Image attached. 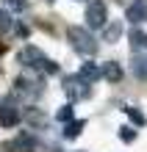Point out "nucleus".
<instances>
[{
	"mask_svg": "<svg viewBox=\"0 0 147 152\" xmlns=\"http://www.w3.org/2000/svg\"><path fill=\"white\" fill-rule=\"evenodd\" d=\"M67 39H69V44H72V50L81 53V56H95V53H97V42H95V36H92V31H89V28L69 25Z\"/></svg>",
	"mask_w": 147,
	"mask_h": 152,
	"instance_id": "1",
	"label": "nucleus"
},
{
	"mask_svg": "<svg viewBox=\"0 0 147 152\" xmlns=\"http://www.w3.org/2000/svg\"><path fill=\"white\" fill-rule=\"evenodd\" d=\"M86 25L89 28H106V3H100V0H92L86 6Z\"/></svg>",
	"mask_w": 147,
	"mask_h": 152,
	"instance_id": "2",
	"label": "nucleus"
},
{
	"mask_svg": "<svg viewBox=\"0 0 147 152\" xmlns=\"http://www.w3.org/2000/svg\"><path fill=\"white\" fill-rule=\"evenodd\" d=\"M20 119H22V113L14 105L11 97L0 102V124H3V127H14V124H20Z\"/></svg>",
	"mask_w": 147,
	"mask_h": 152,
	"instance_id": "3",
	"label": "nucleus"
},
{
	"mask_svg": "<svg viewBox=\"0 0 147 152\" xmlns=\"http://www.w3.org/2000/svg\"><path fill=\"white\" fill-rule=\"evenodd\" d=\"M20 61L22 64H28V69H44V64H47V56L39 50V47H25L22 53H20Z\"/></svg>",
	"mask_w": 147,
	"mask_h": 152,
	"instance_id": "4",
	"label": "nucleus"
},
{
	"mask_svg": "<svg viewBox=\"0 0 147 152\" xmlns=\"http://www.w3.org/2000/svg\"><path fill=\"white\" fill-rule=\"evenodd\" d=\"M64 91L69 94L72 102H75V100H83V97H89V83H83L78 75L75 77H67V80H64Z\"/></svg>",
	"mask_w": 147,
	"mask_h": 152,
	"instance_id": "5",
	"label": "nucleus"
},
{
	"mask_svg": "<svg viewBox=\"0 0 147 152\" xmlns=\"http://www.w3.org/2000/svg\"><path fill=\"white\" fill-rule=\"evenodd\" d=\"M125 20L133 22V25L147 22V0H133V3L128 6V11H125Z\"/></svg>",
	"mask_w": 147,
	"mask_h": 152,
	"instance_id": "6",
	"label": "nucleus"
},
{
	"mask_svg": "<svg viewBox=\"0 0 147 152\" xmlns=\"http://www.w3.org/2000/svg\"><path fill=\"white\" fill-rule=\"evenodd\" d=\"M78 77L83 80V83H89V86H95L100 77H103V66H97L95 61H86V64H81V69H78Z\"/></svg>",
	"mask_w": 147,
	"mask_h": 152,
	"instance_id": "7",
	"label": "nucleus"
},
{
	"mask_svg": "<svg viewBox=\"0 0 147 152\" xmlns=\"http://www.w3.org/2000/svg\"><path fill=\"white\" fill-rule=\"evenodd\" d=\"M22 119L28 122V127H44V124H47V116L39 108H33V105H28V108L22 111Z\"/></svg>",
	"mask_w": 147,
	"mask_h": 152,
	"instance_id": "8",
	"label": "nucleus"
},
{
	"mask_svg": "<svg viewBox=\"0 0 147 152\" xmlns=\"http://www.w3.org/2000/svg\"><path fill=\"white\" fill-rule=\"evenodd\" d=\"M131 72L139 77V80H147V53H136V56H133Z\"/></svg>",
	"mask_w": 147,
	"mask_h": 152,
	"instance_id": "9",
	"label": "nucleus"
},
{
	"mask_svg": "<svg viewBox=\"0 0 147 152\" xmlns=\"http://www.w3.org/2000/svg\"><path fill=\"white\" fill-rule=\"evenodd\" d=\"M128 39H131V47L136 53H147V33L139 31V28H133L131 33H128Z\"/></svg>",
	"mask_w": 147,
	"mask_h": 152,
	"instance_id": "10",
	"label": "nucleus"
},
{
	"mask_svg": "<svg viewBox=\"0 0 147 152\" xmlns=\"http://www.w3.org/2000/svg\"><path fill=\"white\" fill-rule=\"evenodd\" d=\"M103 77L108 80V83H117V80L122 77V66H119L117 61H106L103 64Z\"/></svg>",
	"mask_w": 147,
	"mask_h": 152,
	"instance_id": "11",
	"label": "nucleus"
},
{
	"mask_svg": "<svg viewBox=\"0 0 147 152\" xmlns=\"http://www.w3.org/2000/svg\"><path fill=\"white\" fill-rule=\"evenodd\" d=\"M83 127H86L83 119H72V122H67V124H64V138H78Z\"/></svg>",
	"mask_w": 147,
	"mask_h": 152,
	"instance_id": "12",
	"label": "nucleus"
},
{
	"mask_svg": "<svg viewBox=\"0 0 147 152\" xmlns=\"http://www.w3.org/2000/svg\"><path fill=\"white\" fill-rule=\"evenodd\" d=\"M119 36H122V22H119V20L103 28V42H117Z\"/></svg>",
	"mask_w": 147,
	"mask_h": 152,
	"instance_id": "13",
	"label": "nucleus"
},
{
	"mask_svg": "<svg viewBox=\"0 0 147 152\" xmlns=\"http://www.w3.org/2000/svg\"><path fill=\"white\" fill-rule=\"evenodd\" d=\"M11 147H14V149H22V152H28V149H33V147H36V141H33V136H28V133H22V136L17 138Z\"/></svg>",
	"mask_w": 147,
	"mask_h": 152,
	"instance_id": "14",
	"label": "nucleus"
},
{
	"mask_svg": "<svg viewBox=\"0 0 147 152\" xmlns=\"http://www.w3.org/2000/svg\"><path fill=\"white\" fill-rule=\"evenodd\" d=\"M56 119H58V122H64V124L72 122V119H75V108H72V105H61L58 113H56Z\"/></svg>",
	"mask_w": 147,
	"mask_h": 152,
	"instance_id": "15",
	"label": "nucleus"
},
{
	"mask_svg": "<svg viewBox=\"0 0 147 152\" xmlns=\"http://www.w3.org/2000/svg\"><path fill=\"white\" fill-rule=\"evenodd\" d=\"M14 28V20H11V11H8V8H0V31H11Z\"/></svg>",
	"mask_w": 147,
	"mask_h": 152,
	"instance_id": "16",
	"label": "nucleus"
},
{
	"mask_svg": "<svg viewBox=\"0 0 147 152\" xmlns=\"http://www.w3.org/2000/svg\"><path fill=\"white\" fill-rule=\"evenodd\" d=\"M125 113L131 116V122H133V124H139V127H144V124H147V119H144V113H142L139 108H125Z\"/></svg>",
	"mask_w": 147,
	"mask_h": 152,
	"instance_id": "17",
	"label": "nucleus"
},
{
	"mask_svg": "<svg viewBox=\"0 0 147 152\" xmlns=\"http://www.w3.org/2000/svg\"><path fill=\"white\" fill-rule=\"evenodd\" d=\"M119 138H122V141H133V138H136V130L125 124V127H119Z\"/></svg>",
	"mask_w": 147,
	"mask_h": 152,
	"instance_id": "18",
	"label": "nucleus"
},
{
	"mask_svg": "<svg viewBox=\"0 0 147 152\" xmlns=\"http://www.w3.org/2000/svg\"><path fill=\"white\" fill-rule=\"evenodd\" d=\"M8 8H11V11H22V8H25V0H8Z\"/></svg>",
	"mask_w": 147,
	"mask_h": 152,
	"instance_id": "19",
	"label": "nucleus"
}]
</instances>
